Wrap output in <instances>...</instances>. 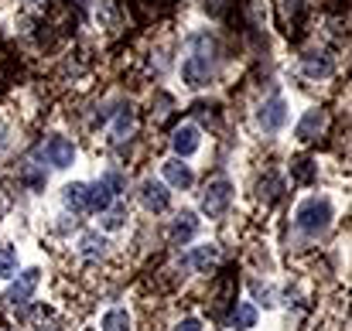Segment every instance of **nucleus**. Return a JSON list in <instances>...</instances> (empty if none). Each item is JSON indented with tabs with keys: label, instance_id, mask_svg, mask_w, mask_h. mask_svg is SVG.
<instances>
[{
	"label": "nucleus",
	"instance_id": "nucleus-1",
	"mask_svg": "<svg viewBox=\"0 0 352 331\" xmlns=\"http://www.w3.org/2000/svg\"><path fill=\"white\" fill-rule=\"evenodd\" d=\"M294 222H298L301 232L318 236V232H325L329 222H332V205H329L325 198H308V202H301V209H298Z\"/></svg>",
	"mask_w": 352,
	"mask_h": 331
},
{
	"label": "nucleus",
	"instance_id": "nucleus-24",
	"mask_svg": "<svg viewBox=\"0 0 352 331\" xmlns=\"http://www.w3.org/2000/svg\"><path fill=\"white\" fill-rule=\"evenodd\" d=\"M100 181H103V185H107L113 195H120V192H123V178H120V174H107V178H100Z\"/></svg>",
	"mask_w": 352,
	"mask_h": 331
},
{
	"label": "nucleus",
	"instance_id": "nucleus-26",
	"mask_svg": "<svg viewBox=\"0 0 352 331\" xmlns=\"http://www.w3.org/2000/svg\"><path fill=\"white\" fill-rule=\"evenodd\" d=\"M76 225H79L76 216H62V222H58V229H62V232H69V229H76Z\"/></svg>",
	"mask_w": 352,
	"mask_h": 331
},
{
	"label": "nucleus",
	"instance_id": "nucleus-23",
	"mask_svg": "<svg viewBox=\"0 0 352 331\" xmlns=\"http://www.w3.org/2000/svg\"><path fill=\"white\" fill-rule=\"evenodd\" d=\"M294 178H298V181H311V161H298Z\"/></svg>",
	"mask_w": 352,
	"mask_h": 331
},
{
	"label": "nucleus",
	"instance_id": "nucleus-11",
	"mask_svg": "<svg viewBox=\"0 0 352 331\" xmlns=\"http://www.w3.org/2000/svg\"><path fill=\"white\" fill-rule=\"evenodd\" d=\"M110 202H113V192H110L103 181H96L93 188L86 185V209H93V212H107Z\"/></svg>",
	"mask_w": 352,
	"mask_h": 331
},
{
	"label": "nucleus",
	"instance_id": "nucleus-15",
	"mask_svg": "<svg viewBox=\"0 0 352 331\" xmlns=\"http://www.w3.org/2000/svg\"><path fill=\"white\" fill-rule=\"evenodd\" d=\"M305 76H311V79H325V76H332V62H329V55H318V52L305 55Z\"/></svg>",
	"mask_w": 352,
	"mask_h": 331
},
{
	"label": "nucleus",
	"instance_id": "nucleus-2",
	"mask_svg": "<svg viewBox=\"0 0 352 331\" xmlns=\"http://www.w3.org/2000/svg\"><path fill=\"white\" fill-rule=\"evenodd\" d=\"M230 202H233V185L226 178H216V181H209V188L202 195V212L209 219H219V216H226Z\"/></svg>",
	"mask_w": 352,
	"mask_h": 331
},
{
	"label": "nucleus",
	"instance_id": "nucleus-13",
	"mask_svg": "<svg viewBox=\"0 0 352 331\" xmlns=\"http://www.w3.org/2000/svg\"><path fill=\"white\" fill-rule=\"evenodd\" d=\"M216 263H219V249L209 242V246H195L192 249V266L199 270V273H209V270H216Z\"/></svg>",
	"mask_w": 352,
	"mask_h": 331
},
{
	"label": "nucleus",
	"instance_id": "nucleus-14",
	"mask_svg": "<svg viewBox=\"0 0 352 331\" xmlns=\"http://www.w3.org/2000/svg\"><path fill=\"white\" fill-rule=\"evenodd\" d=\"M322 126H325V110H308L301 116V123H298V137L311 140L315 133H322Z\"/></svg>",
	"mask_w": 352,
	"mask_h": 331
},
{
	"label": "nucleus",
	"instance_id": "nucleus-5",
	"mask_svg": "<svg viewBox=\"0 0 352 331\" xmlns=\"http://www.w3.org/2000/svg\"><path fill=\"white\" fill-rule=\"evenodd\" d=\"M137 198H140V205L147 212H168V205H171V195H168V188L161 181H144Z\"/></svg>",
	"mask_w": 352,
	"mask_h": 331
},
{
	"label": "nucleus",
	"instance_id": "nucleus-19",
	"mask_svg": "<svg viewBox=\"0 0 352 331\" xmlns=\"http://www.w3.org/2000/svg\"><path fill=\"white\" fill-rule=\"evenodd\" d=\"M17 273V253L10 246H0V277H14Z\"/></svg>",
	"mask_w": 352,
	"mask_h": 331
},
{
	"label": "nucleus",
	"instance_id": "nucleus-17",
	"mask_svg": "<svg viewBox=\"0 0 352 331\" xmlns=\"http://www.w3.org/2000/svg\"><path fill=\"white\" fill-rule=\"evenodd\" d=\"M230 325H233L236 331H250L253 325H256V308H253V304H236Z\"/></svg>",
	"mask_w": 352,
	"mask_h": 331
},
{
	"label": "nucleus",
	"instance_id": "nucleus-12",
	"mask_svg": "<svg viewBox=\"0 0 352 331\" xmlns=\"http://www.w3.org/2000/svg\"><path fill=\"white\" fill-rule=\"evenodd\" d=\"M199 232V219H195V212H182L178 219H175V229H171V239L178 242V246H185L192 236Z\"/></svg>",
	"mask_w": 352,
	"mask_h": 331
},
{
	"label": "nucleus",
	"instance_id": "nucleus-9",
	"mask_svg": "<svg viewBox=\"0 0 352 331\" xmlns=\"http://www.w3.org/2000/svg\"><path fill=\"white\" fill-rule=\"evenodd\" d=\"M164 178H168V185H175V188H192V168L182 161V157H171V161H164Z\"/></svg>",
	"mask_w": 352,
	"mask_h": 331
},
{
	"label": "nucleus",
	"instance_id": "nucleus-20",
	"mask_svg": "<svg viewBox=\"0 0 352 331\" xmlns=\"http://www.w3.org/2000/svg\"><path fill=\"white\" fill-rule=\"evenodd\" d=\"M123 222H126V212H123V209H107V212H103V229H110V232H113V229H123Z\"/></svg>",
	"mask_w": 352,
	"mask_h": 331
},
{
	"label": "nucleus",
	"instance_id": "nucleus-6",
	"mask_svg": "<svg viewBox=\"0 0 352 331\" xmlns=\"http://www.w3.org/2000/svg\"><path fill=\"white\" fill-rule=\"evenodd\" d=\"M45 161H48L52 168H69V164L76 161V147H72L65 137H52V140L45 144Z\"/></svg>",
	"mask_w": 352,
	"mask_h": 331
},
{
	"label": "nucleus",
	"instance_id": "nucleus-10",
	"mask_svg": "<svg viewBox=\"0 0 352 331\" xmlns=\"http://www.w3.org/2000/svg\"><path fill=\"white\" fill-rule=\"evenodd\" d=\"M107 236H100V232H86L82 236V242H79V253H82V260H89V263H96V260H103L107 256Z\"/></svg>",
	"mask_w": 352,
	"mask_h": 331
},
{
	"label": "nucleus",
	"instance_id": "nucleus-22",
	"mask_svg": "<svg viewBox=\"0 0 352 331\" xmlns=\"http://www.w3.org/2000/svg\"><path fill=\"white\" fill-rule=\"evenodd\" d=\"M263 195H267V202H274V198L280 195V181H277V178H267V185L260 181V198H263Z\"/></svg>",
	"mask_w": 352,
	"mask_h": 331
},
{
	"label": "nucleus",
	"instance_id": "nucleus-21",
	"mask_svg": "<svg viewBox=\"0 0 352 331\" xmlns=\"http://www.w3.org/2000/svg\"><path fill=\"white\" fill-rule=\"evenodd\" d=\"M130 126H133V113H130V110H120L117 126H113V140H123V133H130Z\"/></svg>",
	"mask_w": 352,
	"mask_h": 331
},
{
	"label": "nucleus",
	"instance_id": "nucleus-25",
	"mask_svg": "<svg viewBox=\"0 0 352 331\" xmlns=\"http://www.w3.org/2000/svg\"><path fill=\"white\" fill-rule=\"evenodd\" d=\"M175 331H202V321H195V318H185V321H182V325H178Z\"/></svg>",
	"mask_w": 352,
	"mask_h": 331
},
{
	"label": "nucleus",
	"instance_id": "nucleus-8",
	"mask_svg": "<svg viewBox=\"0 0 352 331\" xmlns=\"http://www.w3.org/2000/svg\"><path fill=\"white\" fill-rule=\"evenodd\" d=\"M171 147H175V157H188V154H195V150H199V126H195V123L178 126L175 137H171Z\"/></svg>",
	"mask_w": 352,
	"mask_h": 331
},
{
	"label": "nucleus",
	"instance_id": "nucleus-4",
	"mask_svg": "<svg viewBox=\"0 0 352 331\" xmlns=\"http://www.w3.org/2000/svg\"><path fill=\"white\" fill-rule=\"evenodd\" d=\"M284 119H287V103L280 100V96H270L260 113H256V123H260V130H267V133H277L280 126H284Z\"/></svg>",
	"mask_w": 352,
	"mask_h": 331
},
{
	"label": "nucleus",
	"instance_id": "nucleus-7",
	"mask_svg": "<svg viewBox=\"0 0 352 331\" xmlns=\"http://www.w3.org/2000/svg\"><path fill=\"white\" fill-rule=\"evenodd\" d=\"M34 287H38V270H24V273H17V280L10 284L7 301H10L14 308H17V304H28L31 294H34Z\"/></svg>",
	"mask_w": 352,
	"mask_h": 331
},
{
	"label": "nucleus",
	"instance_id": "nucleus-3",
	"mask_svg": "<svg viewBox=\"0 0 352 331\" xmlns=\"http://www.w3.org/2000/svg\"><path fill=\"white\" fill-rule=\"evenodd\" d=\"M209 72H212V55L206 52H192L185 62H182V79L192 86V89H202L209 82Z\"/></svg>",
	"mask_w": 352,
	"mask_h": 331
},
{
	"label": "nucleus",
	"instance_id": "nucleus-16",
	"mask_svg": "<svg viewBox=\"0 0 352 331\" xmlns=\"http://www.w3.org/2000/svg\"><path fill=\"white\" fill-rule=\"evenodd\" d=\"M62 202H65V209H72V212H82L86 209V185H65L62 188Z\"/></svg>",
	"mask_w": 352,
	"mask_h": 331
},
{
	"label": "nucleus",
	"instance_id": "nucleus-18",
	"mask_svg": "<svg viewBox=\"0 0 352 331\" xmlns=\"http://www.w3.org/2000/svg\"><path fill=\"white\" fill-rule=\"evenodd\" d=\"M103 331H130V315L126 311H107L103 315Z\"/></svg>",
	"mask_w": 352,
	"mask_h": 331
}]
</instances>
